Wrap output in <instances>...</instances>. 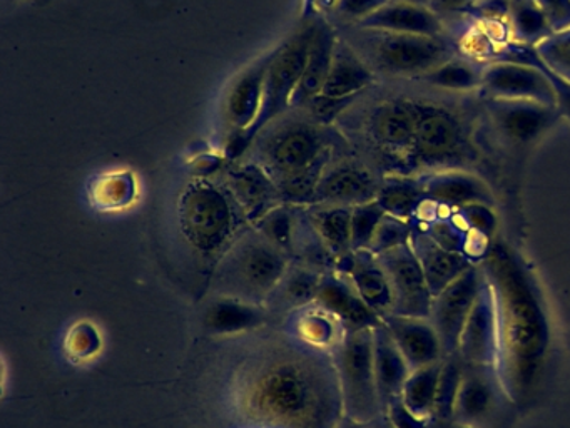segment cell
<instances>
[{"label": "cell", "mask_w": 570, "mask_h": 428, "mask_svg": "<svg viewBox=\"0 0 570 428\" xmlns=\"http://www.w3.org/2000/svg\"><path fill=\"white\" fill-rule=\"evenodd\" d=\"M315 303L333 314L345 328L346 333L373 330L383 321L382 317L365 303L348 274L338 270L323 274Z\"/></svg>", "instance_id": "cell-16"}, {"label": "cell", "mask_w": 570, "mask_h": 428, "mask_svg": "<svg viewBox=\"0 0 570 428\" xmlns=\"http://www.w3.org/2000/svg\"><path fill=\"white\" fill-rule=\"evenodd\" d=\"M463 368L465 364L460 360L459 353L443 358L432 418L453 424V410H455V401L459 397L460 383H462Z\"/></svg>", "instance_id": "cell-36"}, {"label": "cell", "mask_w": 570, "mask_h": 428, "mask_svg": "<svg viewBox=\"0 0 570 428\" xmlns=\"http://www.w3.org/2000/svg\"><path fill=\"white\" fill-rule=\"evenodd\" d=\"M499 338L495 293L485 278L472 313L463 327L456 353L466 367L495 368L500 351Z\"/></svg>", "instance_id": "cell-15"}, {"label": "cell", "mask_w": 570, "mask_h": 428, "mask_svg": "<svg viewBox=\"0 0 570 428\" xmlns=\"http://www.w3.org/2000/svg\"><path fill=\"white\" fill-rule=\"evenodd\" d=\"M383 216H385V211L382 210V206L376 201H370V203L352 207L353 251L370 250V244H372L376 227H379Z\"/></svg>", "instance_id": "cell-39"}, {"label": "cell", "mask_w": 570, "mask_h": 428, "mask_svg": "<svg viewBox=\"0 0 570 428\" xmlns=\"http://www.w3.org/2000/svg\"><path fill=\"white\" fill-rule=\"evenodd\" d=\"M336 428H368V425L363 424V421L353 420L350 417H343L340 424L336 425Z\"/></svg>", "instance_id": "cell-49"}, {"label": "cell", "mask_w": 570, "mask_h": 428, "mask_svg": "<svg viewBox=\"0 0 570 428\" xmlns=\"http://www.w3.org/2000/svg\"><path fill=\"white\" fill-rule=\"evenodd\" d=\"M393 293V310L400 317L430 318L433 296L412 244L379 254Z\"/></svg>", "instance_id": "cell-12"}, {"label": "cell", "mask_w": 570, "mask_h": 428, "mask_svg": "<svg viewBox=\"0 0 570 428\" xmlns=\"http://www.w3.org/2000/svg\"><path fill=\"white\" fill-rule=\"evenodd\" d=\"M415 96H392L366 113L363 123L366 143L379 159L380 173L409 174L415 143Z\"/></svg>", "instance_id": "cell-7"}, {"label": "cell", "mask_w": 570, "mask_h": 428, "mask_svg": "<svg viewBox=\"0 0 570 428\" xmlns=\"http://www.w3.org/2000/svg\"><path fill=\"white\" fill-rule=\"evenodd\" d=\"M292 263V256L266 240L253 224L238 234L213 268L209 291L265 304Z\"/></svg>", "instance_id": "cell-5"}, {"label": "cell", "mask_w": 570, "mask_h": 428, "mask_svg": "<svg viewBox=\"0 0 570 428\" xmlns=\"http://www.w3.org/2000/svg\"><path fill=\"white\" fill-rule=\"evenodd\" d=\"M316 6L322 7V9H335L338 0H315Z\"/></svg>", "instance_id": "cell-51"}, {"label": "cell", "mask_w": 570, "mask_h": 428, "mask_svg": "<svg viewBox=\"0 0 570 428\" xmlns=\"http://www.w3.org/2000/svg\"><path fill=\"white\" fill-rule=\"evenodd\" d=\"M362 29L386 32L415 33V36L445 37V22L430 7L406 2H389L366 19L355 23Z\"/></svg>", "instance_id": "cell-24"}, {"label": "cell", "mask_w": 570, "mask_h": 428, "mask_svg": "<svg viewBox=\"0 0 570 428\" xmlns=\"http://www.w3.org/2000/svg\"><path fill=\"white\" fill-rule=\"evenodd\" d=\"M383 411L389 415L390 420L393 421L396 428H426L430 421L412 414L409 407L403 403L402 397L393 398Z\"/></svg>", "instance_id": "cell-45"}, {"label": "cell", "mask_w": 570, "mask_h": 428, "mask_svg": "<svg viewBox=\"0 0 570 428\" xmlns=\"http://www.w3.org/2000/svg\"><path fill=\"white\" fill-rule=\"evenodd\" d=\"M410 244H412L413 251L419 257L420 266H422L423 274H425L426 284H429L432 296H436L440 291L445 290L456 278L462 276L470 266L475 264L463 254L443 250L416 223H413Z\"/></svg>", "instance_id": "cell-25"}, {"label": "cell", "mask_w": 570, "mask_h": 428, "mask_svg": "<svg viewBox=\"0 0 570 428\" xmlns=\"http://www.w3.org/2000/svg\"><path fill=\"white\" fill-rule=\"evenodd\" d=\"M332 357L342 388L345 417L368 424L383 411L373 368V330L345 333Z\"/></svg>", "instance_id": "cell-8"}, {"label": "cell", "mask_w": 570, "mask_h": 428, "mask_svg": "<svg viewBox=\"0 0 570 428\" xmlns=\"http://www.w3.org/2000/svg\"><path fill=\"white\" fill-rule=\"evenodd\" d=\"M358 97H330L320 93L306 106H308L315 123L322 124V126H330L333 120L338 119L345 110H348V107H352Z\"/></svg>", "instance_id": "cell-43"}, {"label": "cell", "mask_w": 570, "mask_h": 428, "mask_svg": "<svg viewBox=\"0 0 570 428\" xmlns=\"http://www.w3.org/2000/svg\"><path fill=\"white\" fill-rule=\"evenodd\" d=\"M376 203L382 206L385 214L413 221L420 206L425 201L422 177L406 176V174H386L380 184Z\"/></svg>", "instance_id": "cell-30"}, {"label": "cell", "mask_w": 570, "mask_h": 428, "mask_svg": "<svg viewBox=\"0 0 570 428\" xmlns=\"http://www.w3.org/2000/svg\"><path fill=\"white\" fill-rule=\"evenodd\" d=\"M485 278V273L473 264L462 276L433 296L429 320L439 333L445 357L459 351L463 327L472 313Z\"/></svg>", "instance_id": "cell-11"}, {"label": "cell", "mask_w": 570, "mask_h": 428, "mask_svg": "<svg viewBox=\"0 0 570 428\" xmlns=\"http://www.w3.org/2000/svg\"><path fill=\"white\" fill-rule=\"evenodd\" d=\"M383 176L355 157H340L323 171L315 204L355 207L376 200Z\"/></svg>", "instance_id": "cell-13"}, {"label": "cell", "mask_w": 570, "mask_h": 428, "mask_svg": "<svg viewBox=\"0 0 570 428\" xmlns=\"http://www.w3.org/2000/svg\"><path fill=\"white\" fill-rule=\"evenodd\" d=\"M393 2L415 3V6L429 7L430 0H393Z\"/></svg>", "instance_id": "cell-52"}, {"label": "cell", "mask_w": 570, "mask_h": 428, "mask_svg": "<svg viewBox=\"0 0 570 428\" xmlns=\"http://www.w3.org/2000/svg\"><path fill=\"white\" fill-rule=\"evenodd\" d=\"M348 42L373 72L396 79H416L459 56V47L449 36H415L356 27Z\"/></svg>", "instance_id": "cell-6"}, {"label": "cell", "mask_w": 570, "mask_h": 428, "mask_svg": "<svg viewBox=\"0 0 570 428\" xmlns=\"http://www.w3.org/2000/svg\"><path fill=\"white\" fill-rule=\"evenodd\" d=\"M412 231V221L400 220V217L385 214L383 220L380 221L379 227H376L375 236H373L372 244H370V251L379 256V254L386 253V251L403 246V244L410 243Z\"/></svg>", "instance_id": "cell-40"}, {"label": "cell", "mask_w": 570, "mask_h": 428, "mask_svg": "<svg viewBox=\"0 0 570 428\" xmlns=\"http://www.w3.org/2000/svg\"><path fill=\"white\" fill-rule=\"evenodd\" d=\"M383 324L389 328L390 334L399 350L402 351L410 370H419V368L439 363L445 358L439 333L429 318L386 314L383 318Z\"/></svg>", "instance_id": "cell-20"}, {"label": "cell", "mask_w": 570, "mask_h": 428, "mask_svg": "<svg viewBox=\"0 0 570 428\" xmlns=\"http://www.w3.org/2000/svg\"><path fill=\"white\" fill-rule=\"evenodd\" d=\"M336 270L348 274L365 303L383 318L392 313L393 293L379 256L370 250L352 251L340 257Z\"/></svg>", "instance_id": "cell-22"}, {"label": "cell", "mask_w": 570, "mask_h": 428, "mask_svg": "<svg viewBox=\"0 0 570 428\" xmlns=\"http://www.w3.org/2000/svg\"><path fill=\"white\" fill-rule=\"evenodd\" d=\"M453 220L472 234L490 240L497 231V216L493 206L483 203L466 204L453 210Z\"/></svg>", "instance_id": "cell-41"}, {"label": "cell", "mask_w": 570, "mask_h": 428, "mask_svg": "<svg viewBox=\"0 0 570 428\" xmlns=\"http://www.w3.org/2000/svg\"><path fill=\"white\" fill-rule=\"evenodd\" d=\"M546 12L553 32L570 27V0H535Z\"/></svg>", "instance_id": "cell-46"}, {"label": "cell", "mask_w": 570, "mask_h": 428, "mask_svg": "<svg viewBox=\"0 0 570 428\" xmlns=\"http://www.w3.org/2000/svg\"><path fill=\"white\" fill-rule=\"evenodd\" d=\"M292 260L308 264L322 273L336 270V257L323 243L320 234L313 227L306 206H296V226L293 234Z\"/></svg>", "instance_id": "cell-33"}, {"label": "cell", "mask_w": 570, "mask_h": 428, "mask_svg": "<svg viewBox=\"0 0 570 428\" xmlns=\"http://www.w3.org/2000/svg\"><path fill=\"white\" fill-rule=\"evenodd\" d=\"M510 2H512V0H510Z\"/></svg>", "instance_id": "cell-54"}, {"label": "cell", "mask_w": 570, "mask_h": 428, "mask_svg": "<svg viewBox=\"0 0 570 428\" xmlns=\"http://www.w3.org/2000/svg\"><path fill=\"white\" fill-rule=\"evenodd\" d=\"M487 119L503 143L527 147L562 119L559 107L546 106L533 100L482 99Z\"/></svg>", "instance_id": "cell-10"}, {"label": "cell", "mask_w": 570, "mask_h": 428, "mask_svg": "<svg viewBox=\"0 0 570 428\" xmlns=\"http://www.w3.org/2000/svg\"><path fill=\"white\" fill-rule=\"evenodd\" d=\"M368 428H396L395 425H393V421L390 420L389 415L385 414V411H382V414L379 415V417L373 418L372 421H368Z\"/></svg>", "instance_id": "cell-48"}, {"label": "cell", "mask_w": 570, "mask_h": 428, "mask_svg": "<svg viewBox=\"0 0 570 428\" xmlns=\"http://www.w3.org/2000/svg\"><path fill=\"white\" fill-rule=\"evenodd\" d=\"M392 0H338L335 6V13L350 22L358 23L360 20L375 13L376 10L385 7Z\"/></svg>", "instance_id": "cell-44"}, {"label": "cell", "mask_w": 570, "mask_h": 428, "mask_svg": "<svg viewBox=\"0 0 570 428\" xmlns=\"http://www.w3.org/2000/svg\"><path fill=\"white\" fill-rule=\"evenodd\" d=\"M323 274L325 273L308 264L292 260L288 270L285 271L265 303L276 327L282 328L289 314L315 303Z\"/></svg>", "instance_id": "cell-23"}, {"label": "cell", "mask_w": 570, "mask_h": 428, "mask_svg": "<svg viewBox=\"0 0 570 428\" xmlns=\"http://www.w3.org/2000/svg\"><path fill=\"white\" fill-rule=\"evenodd\" d=\"M509 32L510 42L520 46L535 47L547 37L552 36L553 29L546 12L535 0H512L510 2Z\"/></svg>", "instance_id": "cell-34"}, {"label": "cell", "mask_w": 570, "mask_h": 428, "mask_svg": "<svg viewBox=\"0 0 570 428\" xmlns=\"http://www.w3.org/2000/svg\"><path fill=\"white\" fill-rule=\"evenodd\" d=\"M443 360L429 367L419 368L410 373L402 391L403 403L412 414L423 420H430L435 410L436 388H439L440 373Z\"/></svg>", "instance_id": "cell-35"}, {"label": "cell", "mask_w": 570, "mask_h": 428, "mask_svg": "<svg viewBox=\"0 0 570 428\" xmlns=\"http://www.w3.org/2000/svg\"><path fill=\"white\" fill-rule=\"evenodd\" d=\"M426 428H450V424H446V421L436 420V418H430Z\"/></svg>", "instance_id": "cell-50"}, {"label": "cell", "mask_w": 570, "mask_h": 428, "mask_svg": "<svg viewBox=\"0 0 570 428\" xmlns=\"http://www.w3.org/2000/svg\"><path fill=\"white\" fill-rule=\"evenodd\" d=\"M316 26L318 20H308L282 46L273 50L266 72L262 110L255 124L245 130L249 139L256 140L265 127L292 107L293 94L302 80Z\"/></svg>", "instance_id": "cell-9"}, {"label": "cell", "mask_w": 570, "mask_h": 428, "mask_svg": "<svg viewBox=\"0 0 570 428\" xmlns=\"http://www.w3.org/2000/svg\"><path fill=\"white\" fill-rule=\"evenodd\" d=\"M475 0H430V9L436 16H446V13H460L470 10Z\"/></svg>", "instance_id": "cell-47"}, {"label": "cell", "mask_w": 570, "mask_h": 428, "mask_svg": "<svg viewBox=\"0 0 570 428\" xmlns=\"http://www.w3.org/2000/svg\"><path fill=\"white\" fill-rule=\"evenodd\" d=\"M373 368L380 403L382 410H385L393 398L402 397L403 387L412 370L383 321L373 328Z\"/></svg>", "instance_id": "cell-26"}, {"label": "cell", "mask_w": 570, "mask_h": 428, "mask_svg": "<svg viewBox=\"0 0 570 428\" xmlns=\"http://www.w3.org/2000/svg\"><path fill=\"white\" fill-rule=\"evenodd\" d=\"M483 69L485 64H476L473 60L453 57L442 66L435 67L430 72L413 79V82L422 84L430 89L442 93L470 94L480 93L483 82Z\"/></svg>", "instance_id": "cell-31"}, {"label": "cell", "mask_w": 570, "mask_h": 428, "mask_svg": "<svg viewBox=\"0 0 570 428\" xmlns=\"http://www.w3.org/2000/svg\"><path fill=\"white\" fill-rule=\"evenodd\" d=\"M272 56L273 50L259 57L229 84L225 107H223L229 129L248 130L258 119L263 97H265L266 72H268Z\"/></svg>", "instance_id": "cell-19"}, {"label": "cell", "mask_w": 570, "mask_h": 428, "mask_svg": "<svg viewBox=\"0 0 570 428\" xmlns=\"http://www.w3.org/2000/svg\"><path fill=\"white\" fill-rule=\"evenodd\" d=\"M202 327L215 337H233L278 328L265 304L249 303L238 298L212 294L202 310Z\"/></svg>", "instance_id": "cell-17"}, {"label": "cell", "mask_w": 570, "mask_h": 428, "mask_svg": "<svg viewBox=\"0 0 570 428\" xmlns=\"http://www.w3.org/2000/svg\"><path fill=\"white\" fill-rule=\"evenodd\" d=\"M179 230L203 260L216 261L249 226L232 194L219 181L195 177L178 201Z\"/></svg>", "instance_id": "cell-4"}, {"label": "cell", "mask_w": 570, "mask_h": 428, "mask_svg": "<svg viewBox=\"0 0 570 428\" xmlns=\"http://www.w3.org/2000/svg\"><path fill=\"white\" fill-rule=\"evenodd\" d=\"M216 181L228 189L249 224H255L269 211L283 204L282 193L275 181L256 160L228 163Z\"/></svg>", "instance_id": "cell-14"}, {"label": "cell", "mask_w": 570, "mask_h": 428, "mask_svg": "<svg viewBox=\"0 0 570 428\" xmlns=\"http://www.w3.org/2000/svg\"><path fill=\"white\" fill-rule=\"evenodd\" d=\"M336 42H338V37H336L335 29L325 20L318 19L302 80L293 94L292 107L306 106L313 97L322 93L326 77L332 69Z\"/></svg>", "instance_id": "cell-27"}, {"label": "cell", "mask_w": 570, "mask_h": 428, "mask_svg": "<svg viewBox=\"0 0 570 428\" xmlns=\"http://www.w3.org/2000/svg\"><path fill=\"white\" fill-rule=\"evenodd\" d=\"M373 82L375 72L372 67L353 49L348 40L338 39L322 94L330 97L362 96Z\"/></svg>", "instance_id": "cell-28"}, {"label": "cell", "mask_w": 570, "mask_h": 428, "mask_svg": "<svg viewBox=\"0 0 570 428\" xmlns=\"http://www.w3.org/2000/svg\"><path fill=\"white\" fill-rule=\"evenodd\" d=\"M253 226L272 241L279 250L285 251L292 256L293 234L296 226V206L292 204H282L269 211L268 214L256 221Z\"/></svg>", "instance_id": "cell-37"}, {"label": "cell", "mask_w": 570, "mask_h": 428, "mask_svg": "<svg viewBox=\"0 0 570 428\" xmlns=\"http://www.w3.org/2000/svg\"><path fill=\"white\" fill-rule=\"evenodd\" d=\"M306 214L336 263L352 253V207L312 204L306 206Z\"/></svg>", "instance_id": "cell-32"}, {"label": "cell", "mask_w": 570, "mask_h": 428, "mask_svg": "<svg viewBox=\"0 0 570 428\" xmlns=\"http://www.w3.org/2000/svg\"><path fill=\"white\" fill-rule=\"evenodd\" d=\"M228 415L232 428H336L345 410L332 353L275 328L236 367Z\"/></svg>", "instance_id": "cell-1"}, {"label": "cell", "mask_w": 570, "mask_h": 428, "mask_svg": "<svg viewBox=\"0 0 570 428\" xmlns=\"http://www.w3.org/2000/svg\"><path fill=\"white\" fill-rule=\"evenodd\" d=\"M282 330L296 340L332 353L345 337V328L320 304L312 303L286 318Z\"/></svg>", "instance_id": "cell-29"}, {"label": "cell", "mask_w": 570, "mask_h": 428, "mask_svg": "<svg viewBox=\"0 0 570 428\" xmlns=\"http://www.w3.org/2000/svg\"><path fill=\"white\" fill-rule=\"evenodd\" d=\"M342 136L328 126L289 120L256 137V163L273 177L283 204L312 206L323 171L333 160Z\"/></svg>", "instance_id": "cell-2"}, {"label": "cell", "mask_w": 570, "mask_h": 428, "mask_svg": "<svg viewBox=\"0 0 570 428\" xmlns=\"http://www.w3.org/2000/svg\"><path fill=\"white\" fill-rule=\"evenodd\" d=\"M535 50L549 70L570 82V27L557 30L537 43Z\"/></svg>", "instance_id": "cell-38"}, {"label": "cell", "mask_w": 570, "mask_h": 428, "mask_svg": "<svg viewBox=\"0 0 570 428\" xmlns=\"http://www.w3.org/2000/svg\"><path fill=\"white\" fill-rule=\"evenodd\" d=\"M500 405V383L495 368H463L462 383L453 410L455 424L485 428Z\"/></svg>", "instance_id": "cell-18"}, {"label": "cell", "mask_w": 570, "mask_h": 428, "mask_svg": "<svg viewBox=\"0 0 570 428\" xmlns=\"http://www.w3.org/2000/svg\"><path fill=\"white\" fill-rule=\"evenodd\" d=\"M450 428H475V427H469V425L455 424V421H453V424H450Z\"/></svg>", "instance_id": "cell-53"}, {"label": "cell", "mask_w": 570, "mask_h": 428, "mask_svg": "<svg viewBox=\"0 0 570 428\" xmlns=\"http://www.w3.org/2000/svg\"><path fill=\"white\" fill-rule=\"evenodd\" d=\"M425 200L440 206L459 210L466 204L483 203L493 206L492 191L489 184L472 171H436L420 174Z\"/></svg>", "instance_id": "cell-21"}, {"label": "cell", "mask_w": 570, "mask_h": 428, "mask_svg": "<svg viewBox=\"0 0 570 428\" xmlns=\"http://www.w3.org/2000/svg\"><path fill=\"white\" fill-rule=\"evenodd\" d=\"M415 143L409 174L472 171L480 153L465 113L446 103L415 96Z\"/></svg>", "instance_id": "cell-3"}, {"label": "cell", "mask_w": 570, "mask_h": 428, "mask_svg": "<svg viewBox=\"0 0 570 428\" xmlns=\"http://www.w3.org/2000/svg\"><path fill=\"white\" fill-rule=\"evenodd\" d=\"M135 196V181L129 174H112L96 184L95 200L102 207H119L131 203Z\"/></svg>", "instance_id": "cell-42"}]
</instances>
